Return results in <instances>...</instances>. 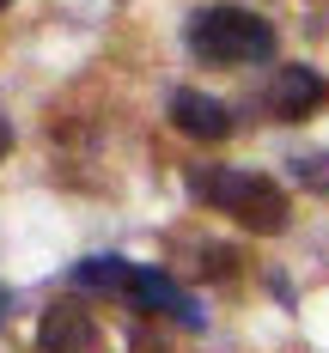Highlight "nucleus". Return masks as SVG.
<instances>
[{
    "mask_svg": "<svg viewBox=\"0 0 329 353\" xmlns=\"http://www.w3.org/2000/svg\"><path fill=\"white\" fill-rule=\"evenodd\" d=\"M183 183H189V195H195L201 208L226 213L232 225H244V232H256V238L287 232V219H292L281 183L262 176V171H238V165H189Z\"/></svg>",
    "mask_w": 329,
    "mask_h": 353,
    "instance_id": "f257e3e1",
    "label": "nucleus"
},
{
    "mask_svg": "<svg viewBox=\"0 0 329 353\" xmlns=\"http://www.w3.org/2000/svg\"><path fill=\"white\" fill-rule=\"evenodd\" d=\"M68 281L79 286V292L122 299V305H134V311H159V317H177V323H189V329H201V311L189 305V292H183L171 274L141 268V262H128V256H86V262H73Z\"/></svg>",
    "mask_w": 329,
    "mask_h": 353,
    "instance_id": "f03ea898",
    "label": "nucleus"
},
{
    "mask_svg": "<svg viewBox=\"0 0 329 353\" xmlns=\"http://www.w3.org/2000/svg\"><path fill=\"white\" fill-rule=\"evenodd\" d=\"M189 55L201 68H256V61H275V25L262 12H244V6H201L189 19Z\"/></svg>",
    "mask_w": 329,
    "mask_h": 353,
    "instance_id": "7ed1b4c3",
    "label": "nucleus"
},
{
    "mask_svg": "<svg viewBox=\"0 0 329 353\" xmlns=\"http://www.w3.org/2000/svg\"><path fill=\"white\" fill-rule=\"evenodd\" d=\"M37 353H122V341L104 329V317H92V305L61 299L37 329Z\"/></svg>",
    "mask_w": 329,
    "mask_h": 353,
    "instance_id": "20e7f679",
    "label": "nucleus"
},
{
    "mask_svg": "<svg viewBox=\"0 0 329 353\" xmlns=\"http://www.w3.org/2000/svg\"><path fill=\"white\" fill-rule=\"evenodd\" d=\"M323 104H329V79L317 68H299V61L275 68L268 85H262V110L275 122H305V116H317Z\"/></svg>",
    "mask_w": 329,
    "mask_h": 353,
    "instance_id": "39448f33",
    "label": "nucleus"
},
{
    "mask_svg": "<svg viewBox=\"0 0 329 353\" xmlns=\"http://www.w3.org/2000/svg\"><path fill=\"white\" fill-rule=\"evenodd\" d=\"M171 122H177V134H189V141H232V128H238V116H232V104H219V98H208V92H171Z\"/></svg>",
    "mask_w": 329,
    "mask_h": 353,
    "instance_id": "423d86ee",
    "label": "nucleus"
},
{
    "mask_svg": "<svg viewBox=\"0 0 329 353\" xmlns=\"http://www.w3.org/2000/svg\"><path fill=\"white\" fill-rule=\"evenodd\" d=\"M6 152H12V122L0 116V165H6Z\"/></svg>",
    "mask_w": 329,
    "mask_h": 353,
    "instance_id": "0eeeda50",
    "label": "nucleus"
},
{
    "mask_svg": "<svg viewBox=\"0 0 329 353\" xmlns=\"http://www.w3.org/2000/svg\"><path fill=\"white\" fill-rule=\"evenodd\" d=\"M0 317H6V299H0Z\"/></svg>",
    "mask_w": 329,
    "mask_h": 353,
    "instance_id": "6e6552de",
    "label": "nucleus"
},
{
    "mask_svg": "<svg viewBox=\"0 0 329 353\" xmlns=\"http://www.w3.org/2000/svg\"><path fill=\"white\" fill-rule=\"evenodd\" d=\"M0 6H6V0H0Z\"/></svg>",
    "mask_w": 329,
    "mask_h": 353,
    "instance_id": "1a4fd4ad",
    "label": "nucleus"
}]
</instances>
